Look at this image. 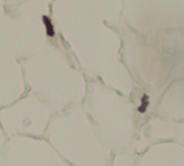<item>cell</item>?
<instances>
[{
  "label": "cell",
  "mask_w": 184,
  "mask_h": 166,
  "mask_svg": "<svg viewBox=\"0 0 184 166\" xmlns=\"http://www.w3.org/2000/svg\"><path fill=\"white\" fill-rule=\"evenodd\" d=\"M43 22L46 23L44 25H46V28H47V34L49 35V36H54V29H53V27L51 26V22H50V20L48 18V17L43 16Z\"/></svg>",
  "instance_id": "obj_1"
},
{
  "label": "cell",
  "mask_w": 184,
  "mask_h": 166,
  "mask_svg": "<svg viewBox=\"0 0 184 166\" xmlns=\"http://www.w3.org/2000/svg\"><path fill=\"white\" fill-rule=\"evenodd\" d=\"M148 106V97L144 95L143 97H142V102H141V106L139 107V111L140 112H145L146 108Z\"/></svg>",
  "instance_id": "obj_2"
}]
</instances>
